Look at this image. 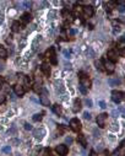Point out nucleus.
<instances>
[{
    "label": "nucleus",
    "instance_id": "79ce46f5",
    "mask_svg": "<svg viewBox=\"0 0 125 156\" xmlns=\"http://www.w3.org/2000/svg\"><path fill=\"white\" fill-rule=\"evenodd\" d=\"M17 156H20V155H17Z\"/></svg>",
    "mask_w": 125,
    "mask_h": 156
},
{
    "label": "nucleus",
    "instance_id": "2eb2a0df",
    "mask_svg": "<svg viewBox=\"0 0 125 156\" xmlns=\"http://www.w3.org/2000/svg\"><path fill=\"white\" fill-rule=\"evenodd\" d=\"M77 141H79L83 147L87 146V141H86V139H85V137H83V135H79V137H77Z\"/></svg>",
    "mask_w": 125,
    "mask_h": 156
},
{
    "label": "nucleus",
    "instance_id": "f704fd0d",
    "mask_svg": "<svg viewBox=\"0 0 125 156\" xmlns=\"http://www.w3.org/2000/svg\"><path fill=\"white\" fill-rule=\"evenodd\" d=\"M99 107H101V108H106L107 107V104H106V102H104V101H101V102H99Z\"/></svg>",
    "mask_w": 125,
    "mask_h": 156
},
{
    "label": "nucleus",
    "instance_id": "4be33fe9",
    "mask_svg": "<svg viewBox=\"0 0 125 156\" xmlns=\"http://www.w3.org/2000/svg\"><path fill=\"white\" fill-rule=\"evenodd\" d=\"M5 101H6V95H5L4 91H1V90H0V104H1V103H4Z\"/></svg>",
    "mask_w": 125,
    "mask_h": 156
},
{
    "label": "nucleus",
    "instance_id": "58836bf2",
    "mask_svg": "<svg viewBox=\"0 0 125 156\" xmlns=\"http://www.w3.org/2000/svg\"><path fill=\"white\" fill-rule=\"evenodd\" d=\"M11 144H19V140H17V139H12V140H11Z\"/></svg>",
    "mask_w": 125,
    "mask_h": 156
},
{
    "label": "nucleus",
    "instance_id": "c756f323",
    "mask_svg": "<svg viewBox=\"0 0 125 156\" xmlns=\"http://www.w3.org/2000/svg\"><path fill=\"white\" fill-rule=\"evenodd\" d=\"M15 133H16V128L12 127L11 129H9V130H8V135H11V134H15Z\"/></svg>",
    "mask_w": 125,
    "mask_h": 156
},
{
    "label": "nucleus",
    "instance_id": "c9c22d12",
    "mask_svg": "<svg viewBox=\"0 0 125 156\" xmlns=\"http://www.w3.org/2000/svg\"><path fill=\"white\" fill-rule=\"evenodd\" d=\"M119 11H120V12H124V11H125V6H124V5H119Z\"/></svg>",
    "mask_w": 125,
    "mask_h": 156
},
{
    "label": "nucleus",
    "instance_id": "20e7f679",
    "mask_svg": "<svg viewBox=\"0 0 125 156\" xmlns=\"http://www.w3.org/2000/svg\"><path fill=\"white\" fill-rule=\"evenodd\" d=\"M93 12H94V11H93V8L92 6H90V5H86V6L82 9V14H83V17H85V19L92 17Z\"/></svg>",
    "mask_w": 125,
    "mask_h": 156
},
{
    "label": "nucleus",
    "instance_id": "39448f33",
    "mask_svg": "<svg viewBox=\"0 0 125 156\" xmlns=\"http://www.w3.org/2000/svg\"><path fill=\"white\" fill-rule=\"evenodd\" d=\"M107 117H108V114H107V113L98 114V117H97V124H98V127H99V128H104V127H106Z\"/></svg>",
    "mask_w": 125,
    "mask_h": 156
},
{
    "label": "nucleus",
    "instance_id": "72a5a7b5",
    "mask_svg": "<svg viewBox=\"0 0 125 156\" xmlns=\"http://www.w3.org/2000/svg\"><path fill=\"white\" fill-rule=\"evenodd\" d=\"M72 141H74V139L71 137H68L66 138V144H72Z\"/></svg>",
    "mask_w": 125,
    "mask_h": 156
},
{
    "label": "nucleus",
    "instance_id": "4c0bfd02",
    "mask_svg": "<svg viewBox=\"0 0 125 156\" xmlns=\"http://www.w3.org/2000/svg\"><path fill=\"white\" fill-rule=\"evenodd\" d=\"M112 114H113V116H114V117H118V114H119V112H118V111H113V112H112Z\"/></svg>",
    "mask_w": 125,
    "mask_h": 156
},
{
    "label": "nucleus",
    "instance_id": "f257e3e1",
    "mask_svg": "<svg viewBox=\"0 0 125 156\" xmlns=\"http://www.w3.org/2000/svg\"><path fill=\"white\" fill-rule=\"evenodd\" d=\"M80 85L83 86L87 90H90V87H91V81L88 79V76L83 73H81V76H80Z\"/></svg>",
    "mask_w": 125,
    "mask_h": 156
},
{
    "label": "nucleus",
    "instance_id": "7ed1b4c3",
    "mask_svg": "<svg viewBox=\"0 0 125 156\" xmlns=\"http://www.w3.org/2000/svg\"><path fill=\"white\" fill-rule=\"evenodd\" d=\"M103 69L107 70L109 74H112L113 71L115 70V65H114V63H112L111 60H108V59H107V60L103 62Z\"/></svg>",
    "mask_w": 125,
    "mask_h": 156
},
{
    "label": "nucleus",
    "instance_id": "5701e85b",
    "mask_svg": "<svg viewBox=\"0 0 125 156\" xmlns=\"http://www.w3.org/2000/svg\"><path fill=\"white\" fill-rule=\"evenodd\" d=\"M42 117H43L42 113H37V114H34V116H33L32 119L34 120V122H39V120H42Z\"/></svg>",
    "mask_w": 125,
    "mask_h": 156
},
{
    "label": "nucleus",
    "instance_id": "a211bd4d",
    "mask_svg": "<svg viewBox=\"0 0 125 156\" xmlns=\"http://www.w3.org/2000/svg\"><path fill=\"white\" fill-rule=\"evenodd\" d=\"M20 29H21V25H20V22L15 21L14 24H12V31H14V32H19Z\"/></svg>",
    "mask_w": 125,
    "mask_h": 156
},
{
    "label": "nucleus",
    "instance_id": "9d476101",
    "mask_svg": "<svg viewBox=\"0 0 125 156\" xmlns=\"http://www.w3.org/2000/svg\"><path fill=\"white\" fill-rule=\"evenodd\" d=\"M39 100H41V103L43 104V106H49V97H48V94H47V90H43V92L41 94V97H39Z\"/></svg>",
    "mask_w": 125,
    "mask_h": 156
},
{
    "label": "nucleus",
    "instance_id": "f03ea898",
    "mask_svg": "<svg viewBox=\"0 0 125 156\" xmlns=\"http://www.w3.org/2000/svg\"><path fill=\"white\" fill-rule=\"evenodd\" d=\"M124 98V92H121V91H113L112 92V100H113V102H115V103H120L121 101Z\"/></svg>",
    "mask_w": 125,
    "mask_h": 156
},
{
    "label": "nucleus",
    "instance_id": "6ab92c4d",
    "mask_svg": "<svg viewBox=\"0 0 125 156\" xmlns=\"http://www.w3.org/2000/svg\"><path fill=\"white\" fill-rule=\"evenodd\" d=\"M109 85L111 86H115V85H118V84H120L121 82V80L120 79H109Z\"/></svg>",
    "mask_w": 125,
    "mask_h": 156
},
{
    "label": "nucleus",
    "instance_id": "412c9836",
    "mask_svg": "<svg viewBox=\"0 0 125 156\" xmlns=\"http://www.w3.org/2000/svg\"><path fill=\"white\" fill-rule=\"evenodd\" d=\"M22 20L25 21V22H30L31 20H32V16L30 14H23L22 15Z\"/></svg>",
    "mask_w": 125,
    "mask_h": 156
},
{
    "label": "nucleus",
    "instance_id": "a19ab883",
    "mask_svg": "<svg viewBox=\"0 0 125 156\" xmlns=\"http://www.w3.org/2000/svg\"><path fill=\"white\" fill-rule=\"evenodd\" d=\"M10 96H11V100H12V101H15V100H16V97H15V94H10Z\"/></svg>",
    "mask_w": 125,
    "mask_h": 156
},
{
    "label": "nucleus",
    "instance_id": "1a4fd4ad",
    "mask_svg": "<svg viewBox=\"0 0 125 156\" xmlns=\"http://www.w3.org/2000/svg\"><path fill=\"white\" fill-rule=\"evenodd\" d=\"M33 135L34 138L37 139V140H42L44 135H46V130L43 129V128H39V129H36V130H33Z\"/></svg>",
    "mask_w": 125,
    "mask_h": 156
},
{
    "label": "nucleus",
    "instance_id": "f8f14e48",
    "mask_svg": "<svg viewBox=\"0 0 125 156\" xmlns=\"http://www.w3.org/2000/svg\"><path fill=\"white\" fill-rule=\"evenodd\" d=\"M14 91H15V95H17V96H23L25 95V87H23V85H20V84H17V85L14 86Z\"/></svg>",
    "mask_w": 125,
    "mask_h": 156
},
{
    "label": "nucleus",
    "instance_id": "a878e982",
    "mask_svg": "<svg viewBox=\"0 0 125 156\" xmlns=\"http://www.w3.org/2000/svg\"><path fill=\"white\" fill-rule=\"evenodd\" d=\"M85 104H86L87 107H92V100L86 98V100H85Z\"/></svg>",
    "mask_w": 125,
    "mask_h": 156
},
{
    "label": "nucleus",
    "instance_id": "0eeeda50",
    "mask_svg": "<svg viewBox=\"0 0 125 156\" xmlns=\"http://www.w3.org/2000/svg\"><path fill=\"white\" fill-rule=\"evenodd\" d=\"M107 55H108V60H111L112 63L113 62H116L118 60V58H119V53L116 49H112L109 52L107 53Z\"/></svg>",
    "mask_w": 125,
    "mask_h": 156
},
{
    "label": "nucleus",
    "instance_id": "423d86ee",
    "mask_svg": "<svg viewBox=\"0 0 125 156\" xmlns=\"http://www.w3.org/2000/svg\"><path fill=\"white\" fill-rule=\"evenodd\" d=\"M70 127H71L72 130L79 132V130H81V122H80L77 118H72L70 120Z\"/></svg>",
    "mask_w": 125,
    "mask_h": 156
},
{
    "label": "nucleus",
    "instance_id": "f3484780",
    "mask_svg": "<svg viewBox=\"0 0 125 156\" xmlns=\"http://www.w3.org/2000/svg\"><path fill=\"white\" fill-rule=\"evenodd\" d=\"M94 65H96V69L97 70H99V71H103L104 69H103V63H102V60H96L94 62Z\"/></svg>",
    "mask_w": 125,
    "mask_h": 156
},
{
    "label": "nucleus",
    "instance_id": "e433bc0d",
    "mask_svg": "<svg viewBox=\"0 0 125 156\" xmlns=\"http://www.w3.org/2000/svg\"><path fill=\"white\" fill-rule=\"evenodd\" d=\"M69 34H70V36H74V34H76V30H70Z\"/></svg>",
    "mask_w": 125,
    "mask_h": 156
},
{
    "label": "nucleus",
    "instance_id": "4468645a",
    "mask_svg": "<svg viewBox=\"0 0 125 156\" xmlns=\"http://www.w3.org/2000/svg\"><path fill=\"white\" fill-rule=\"evenodd\" d=\"M81 109V101L80 100H75L74 101V104H72V112H79Z\"/></svg>",
    "mask_w": 125,
    "mask_h": 156
},
{
    "label": "nucleus",
    "instance_id": "aec40b11",
    "mask_svg": "<svg viewBox=\"0 0 125 156\" xmlns=\"http://www.w3.org/2000/svg\"><path fill=\"white\" fill-rule=\"evenodd\" d=\"M53 111H54V113H56L58 116L61 114V107L59 104H54V106H53Z\"/></svg>",
    "mask_w": 125,
    "mask_h": 156
},
{
    "label": "nucleus",
    "instance_id": "c85d7f7f",
    "mask_svg": "<svg viewBox=\"0 0 125 156\" xmlns=\"http://www.w3.org/2000/svg\"><path fill=\"white\" fill-rule=\"evenodd\" d=\"M30 84H31V80H30V77H28V76H26V77H25V86L30 87Z\"/></svg>",
    "mask_w": 125,
    "mask_h": 156
},
{
    "label": "nucleus",
    "instance_id": "b1692460",
    "mask_svg": "<svg viewBox=\"0 0 125 156\" xmlns=\"http://www.w3.org/2000/svg\"><path fill=\"white\" fill-rule=\"evenodd\" d=\"M63 54H64V57L66 58V59L71 58V52H70V51H68V49H64V51H63Z\"/></svg>",
    "mask_w": 125,
    "mask_h": 156
},
{
    "label": "nucleus",
    "instance_id": "6e6552de",
    "mask_svg": "<svg viewBox=\"0 0 125 156\" xmlns=\"http://www.w3.org/2000/svg\"><path fill=\"white\" fill-rule=\"evenodd\" d=\"M47 57L50 59V63L52 64H56L58 63V60H56V57H55V51H54V48L52 47L48 52H47V54H46Z\"/></svg>",
    "mask_w": 125,
    "mask_h": 156
},
{
    "label": "nucleus",
    "instance_id": "cd10ccee",
    "mask_svg": "<svg viewBox=\"0 0 125 156\" xmlns=\"http://www.w3.org/2000/svg\"><path fill=\"white\" fill-rule=\"evenodd\" d=\"M22 5L25 6V9H28V8H31V5H32V3H30V1H23Z\"/></svg>",
    "mask_w": 125,
    "mask_h": 156
},
{
    "label": "nucleus",
    "instance_id": "473e14b6",
    "mask_svg": "<svg viewBox=\"0 0 125 156\" xmlns=\"http://www.w3.org/2000/svg\"><path fill=\"white\" fill-rule=\"evenodd\" d=\"M25 129L26 130H32V125L30 123H25Z\"/></svg>",
    "mask_w": 125,
    "mask_h": 156
},
{
    "label": "nucleus",
    "instance_id": "bb28decb",
    "mask_svg": "<svg viewBox=\"0 0 125 156\" xmlns=\"http://www.w3.org/2000/svg\"><path fill=\"white\" fill-rule=\"evenodd\" d=\"M79 89H80V91H81V94H83V95H86L88 92L87 89H85V87H83V86H81V85L79 86Z\"/></svg>",
    "mask_w": 125,
    "mask_h": 156
},
{
    "label": "nucleus",
    "instance_id": "9b49d317",
    "mask_svg": "<svg viewBox=\"0 0 125 156\" xmlns=\"http://www.w3.org/2000/svg\"><path fill=\"white\" fill-rule=\"evenodd\" d=\"M55 151L58 155L64 156L68 154V147H66V145H64V144H60V145H58V146L55 147Z\"/></svg>",
    "mask_w": 125,
    "mask_h": 156
},
{
    "label": "nucleus",
    "instance_id": "7c9ffc66",
    "mask_svg": "<svg viewBox=\"0 0 125 156\" xmlns=\"http://www.w3.org/2000/svg\"><path fill=\"white\" fill-rule=\"evenodd\" d=\"M39 149H41V147H37L36 150H33V151L31 152V156H38V151H39Z\"/></svg>",
    "mask_w": 125,
    "mask_h": 156
},
{
    "label": "nucleus",
    "instance_id": "dca6fc26",
    "mask_svg": "<svg viewBox=\"0 0 125 156\" xmlns=\"http://www.w3.org/2000/svg\"><path fill=\"white\" fill-rule=\"evenodd\" d=\"M6 57H8V52H6V49H5L3 46H0V58H1V59H5Z\"/></svg>",
    "mask_w": 125,
    "mask_h": 156
},
{
    "label": "nucleus",
    "instance_id": "393cba45",
    "mask_svg": "<svg viewBox=\"0 0 125 156\" xmlns=\"http://www.w3.org/2000/svg\"><path fill=\"white\" fill-rule=\"evenodd\" d=\"M1 151L4 152V154H10V151H11V147H10V146H4L3 149H1Z\"/></svg>",
    "mask_w": 125,
    "mask_h": 156
},
{
    "label": "nucleus",
    "instance_id": "ea45409f",
    "mask_svg": "<svg viewBox=\"0 0 125 156\" xmlns=\"http://www.w3.org/2000/svg\"><path fill=\"white\" fill-rule=\"evenodd\" d=\"M90 156H98V154L96 151H91V154H90Z\"/></svg>",
    "mask_w": 125,
    "mask_h": 156
},
{
    "label": "nucleus",
    "instance_id": "2f4dec72",
    "mask_svg": "<svg viewBox=\"0 0 125 156\" xmlns=\"http://www.w3.org/2000/svg\"><path fill=\"white\" fill-rule=\"evenodd\" d=\"M83 118H85V119H88V120H90V119H91V113H88V112H85V113H83Z\"/></svg>",
    "mask_w": 125,
    "mask_h": 156
},
{
    "label": "nucleus",
    "instance_id": "ddd939ff",
    "mask_svg": "<svg viewBox=\"0 0 125 156\" xmlns=\"http://www.w3.org/2000/svg\"><path fill=\"white\" fill-rule=\"evenodd\" d=\"M41 70L43 71V74H44L46 76H49V75H50V66L48 65V64H42Z\"/></svg>",
    "mask_w": 125,
    "mask_h": 156
}]
</instances>
